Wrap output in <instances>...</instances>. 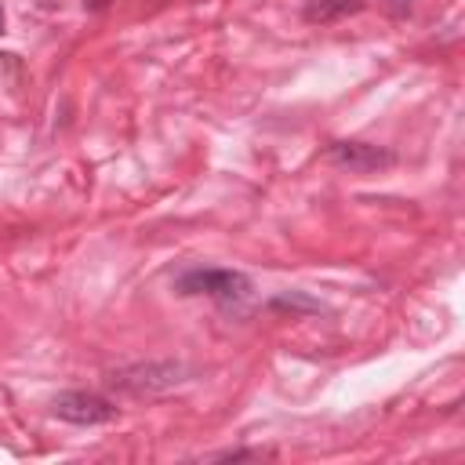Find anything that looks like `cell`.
Returning a JSON list of instances; mask_svg holds the SVG:
<instances>
[{"label": "cell", "mask_w": 465, "mask_h": 465, "mask_svg": "<svg viewBox=\"0 0 465 465\" xmlns=\"http://www.w3.org/2000/svg\"><path fill=\"white\" fill-rule=\"evenodd\" d=\"M178 294H207L214 305L222 309H243V302L251 298V280L236 269H185L174 280Z\"/></svg>", "instance_id": "obj_1"}, {"label": "cell", "mask_w": 465, "mask_h": 465, "mask_svg": "<svg viewBox=\"0 0 465 465\" xmlns=\"http://www.w3.org/2000/svg\"><path fill=\"white\" fill-rule=\"evenodd\" d=\"M327 163L349 171V174H374L396 163V153L385 145H371V142H331L327 145Z\"/></svg>", "instance_id": "obj_2"}, {"label": "cell", "mask_w": 465, "mask_h": 465, "mask_svg": "<svg viewBox=\"0 0 465 465\" xmlns=\"http://www.w3.org/2000/svg\"><path fill=\"white\" fill-rule=\"evenodd\" d=\"M51 414L62 418V421H73V425H102V421H113L116 418V407L105 396H98V392L69 389V392L54 396Z\"/></svg>", "instance_id": "obj_3"}, {"label": "cell", "mask_w": 465, "mask_h": 465, "mask_svg": "<svg viewBox=\"0 0 465 465\" xmlns=\"http://www.w3.org/2000/svg\"><path fill=\"white\" fill-rule=\"evenodd\" d=\"M178 374H182V367H174V363H160V367L149 363V367L120 371V374H113V381L124 385V389H131V392H149V389H167V385L182 381Z\"/></svg>", "instance_id": "obj_4"}, {"label": "cell", "mask_w": 465, "mask_h": 465, "mask_svg": "<svg viewBox=\"0 0 465 465\" xmlns=\"http://www.w3.org/2000/svg\"><path fill=\"white\" fill-rule=\"evenodd\" d=\"M363 7V0H309L305 4V22H338V18H345V15H356Z\"/></svg>", "instance_id": "obj_5"}, {"label": "cell", "mask_w": 465, "mask_h": 465, "mask_svg": "<svg viewBox=\"0 0 465 465\" xmlns=\"http://www.w3.org/2000/svg\"><path fill=\"white\" fill-rule=\"evenodd\" d=\"M378 4H381V11L392 15V18H407L411 7H414V0H378Z\"/></svg>", "instance_id": "obj_6"}, {"label": "cell", "mask_w": 465, "mask_h": 465, "mask_svg": "<svg viewBox=\"0 0 465 465\" xmlns=\"http://www.w3.org/2000/svg\"><path fill=\"white\" fill-rule=\"evenodd\" d=\"M0 29H4V7H0Z\"/></svg>", "instance_id": "obj_7"}]
</instances>
